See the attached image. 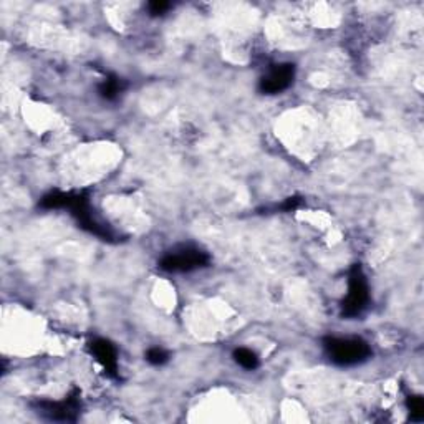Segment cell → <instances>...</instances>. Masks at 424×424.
I'll return each instance as SVG.
<instances>
[{
    "label": "cell",
    "mask_w": 424,
    "mask_h": 424,
    "mask_svg": "<svg viewBox=\"0 0 424 424\" xmlns=\"http://www.w3.org/2000/svg\"><path fill=\"white\" fill-rule=\"evenodd\" d=\"M323 350L332 363L338 366H355L371 357V348L362 338L328 337L323 340Z\"/></svg>",
    "instance_id": "cell-1"
},
{
    "label": "cell",
    "mask_w": 424,
    "mask_h": 424,
    "mask_svg": "<svg viewBox=\"0 0 424 424\" xmlns=\"http://www.w3.org/2000/svg\"><path fill=\"white\" fill-rule=\"evenodd\" d=\"M370 303V288L363 268L355 263L348 273V292L342 302V315L347 318H357L368 308Z\"/></svg>",
    "instance_id": "cell-2"
},
{
    "label": "cell",
    "mask_w": 424,
    "mask_h": 424,
    "mask_svg": "<svg viewBox=\"0 0 424 424\" xmlns=\"http://www.w3.org/2000/svg\"><path fill=\"white\" fill-rule=\"evenodd\" d=\"M209 263H211V257L207 252L192 246H183L164 254V257L159 261V268L166 272H192L207 267Z\"/></svg>",
    "instance_id": "cell-3"
},
{
    "label": "cell",
    "mask_w": 424,
    "mask_h": 424,
    "mask_svg": "<svg viewBox=\"0 0 424 424\" xmlns=\"http://www.w3.org/2000/svg\"><path fill=\"white\" fill-rule=\"evenodd\" d=\"M35 413L48 421L73 423L78 420L82 413V401H80V391L75 390L65 396L62 401H38L35 405Z\"/></svg>",
    "instance_id": "cell-4"
},
{
    "label": "cell",
    "mask_w": 424,
    "mask_h": 424,
    "mask_svg": "<svg viewBox=\"0 0 424 424\" xmlns=\"http://www.w3.org/2000/svg\"><path fill=\"white\" fill-rule=\"evenodd\" d=\"M295 78V67L292 63H278L268 70L259 82V89L263 94H277L286 92Z\"/></svg>",
    "instance_id": "cell-5"
},
{
    "label": "cell",
    "mask_w": 424,
    "mask_h": 424,
    "mask_svg": "<svg viewBox=\"0 0 424 424\" xmlns=\"http://www.w3.org/2000/svg\"><path fill=\"white\" fill-rule=\"evenodd\" d=\"M89 352L97 358L99 365L104 368L108 376L118 378V353L116 348L113 347L112 342L104 340V338H94L93 342H89Z\"/></svg>",
    "instance_id": "cell-6"
},
{
    "label": "cell",
    "mask_w": 424,
    "mask_h": 424,
    "mask_svg": "<svg viewBox=\"0 0 424 424\" xmlns=\"http://www.w3.org/2000/svg\"><path fill=\"white\" fill-rule=\"evenodd\" d=\"M124 88H126V82H124L123 78L116 77V75H108V77L99 83L98 93L102 98L108 99V102H113V99H116L119 94L124 92Z\"/></svg>",
    "instance_id": "cell-7"
},
{
    "label": "cell",
    "mask_w": 424,
    "mask_h": 424,
    "mask_svg": "<svg viewBox=\"0 0 424 424\" xmlns=\"http://www.w3.org/2000/svg\"><path fill=\"white\" fill-rule=\"evenodd\" d=\"M232 358L237 365L246 368V370L252 371L259 368V358L256 353H254L252 350H249V348H236L232 353Z\"/></svg>",
    "instance_id": "cell-8"
},
{
    "label": "cell",
    "mask_w": 424,
    "mask_h": 424,
    "mask_svg": "<svg viewBox=\"0 0 424 424\" xmlns=\"http://www.w3.org/2000/svg\"><path fill=\"white\" fill-rule=\"evenodd\" d=\"M406 408L410 411V416L413 421H423L424 418V400L421 396H408Z\"/></svg>",
    "instance_id": "cell-9"
},
{
    "label": "cell",
    "mask_w": 424,
    "mask_h": 424,
    "mask_svg": "<svg viewBox=\"0 0 424 424\" xmlns=\"http://www.w3.org/2000/svg\"><path fill=\"white\" fill-rule=\"evenodd\" d=\"M168 360H169L168 352L163 350V348L154 347V348H149L146 352V362L151 363L154 366H161L164 363H168Z\"/></svg>",
    "instance_id": "cell-10"
},
{
    "label": "cell",
    "mask_w": 424,
    "mask_h": 424,
    "mask_svg": "<svg viewBox=\"0 0 424 424\" xmlns=\"http://www.w3.org/2000/svg\"><path fill=\"white\" fill-rule=\"evenodd\" d=\"M169 9H171V4L164 2V0H156V2L149 4V12H151V15H163Z\"/></svg>",
    "instance_id": "cell-11"
},
{
    "label": "cell",
    "mask_w": 424,
    "mask_h": 424,
    "mask_svg": "<svg viewBox=\"0 0 424 424\" xmlns=\"http://www.w3.org/2000/svg\"><path fill=\"white\" fill-rule=\"evenodd\" d=\"M300 202H302L300 197H288L286 204L282 206V209L283 211H295V209L300 206Z\"/></svg>",
    "instance_id": "cell-12"
}]
</instances>
